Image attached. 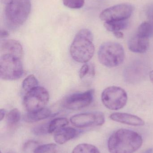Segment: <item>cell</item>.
Here are the masks:
<instances>
[{
  "label": "cell",
  "instance_id": "obj_15",
  "mask_svg": "<svg viewBox=\"0 0 153 153\" xmlns=\"http://www.w3.org/2000/svg\"><path fill=\"white\" fill-rule=\"evenodd\" d=\"M51 113L50 109L45 108L37 111L28 112L24 116V120L28 123H34L48 118L50 117Z\"/></svg>",
  "mask_w": 153,
  "mask_h": 153
},
{
  "label": "cell",
  "instance_id": "obj_25",
  "mask_svg": "<svg viewBox=\"0 0 153 153\" xmlns=\"http://www.w3.org/2000/svg\"><path fill=\"white\" fill-rule=\"evenodd\" d=\"M90 68L88 64H84L80 69L79 71V76L81 79H83L90 72Z\"/></svg>",
  "mask_w": 153,
  "mask_h": 153
},
{
  "label": "cell",
  "instance_id": "obj_28",
  "mask_svg": "<svg viewBox=\"0 0 153 153\" xmlns=\"http://www.w3.org/2000/svg\"><path fill=\"white\" fill-rule=\"evenodd\" d=\"M6 114V111L4 109H1L0 110V120L2 121V120L4 118V117Z\"/></svg>",
  "mask_w": 153,
  "mask_h": 153
},
{
  "label": "cell",
  "instance_id": "obj_22",
  "mask_svg": "<svg viewBox=\"0 0 153 153\" xmlns=\"http://www.w3.org/2000/svg\"><path fill=\"white\" fill-rule=\"evenodd\" d=\"M57 147L54 143H48L38 146L36 147L33 153H56Z\"/></svg>",
  "mask_w": 153,
  "mask_h": 153
},
{
  "label": "cell",
  "instance_id": "obj_27",
  "mask_svg": "<svg viewBox=\"0 0 153 153\" xmlns=\"http://www.w3.org/2000/svg\"><path fill=\"white\" fill-rule=\"evenodd\" d=\"M113 33L114 36L117 38L121 39L124 37V34L120 31H115V32H113Z\"/></svg>",
  "mask_w": 153,
  "mask_h": 153
},
{
  "label": "cell",
  "instance_id": "obj_13",
  "mask_svg": "<svg viewBox=\"0 0 153 153\" xmlns=\"http://www.w3.org/2000/svg\"><path fill=\"white\" fill-rule=\"evenodd\" d=\"M149 38L136 34L129 39L128 47L129 50L134 53H144L149 49Z\"/></svg>",
  "mask_w": 153,
  "mask_h": 153
},
{
  "label": "cell",
  "instance_id": "obj_11",
  "mask_svg": "<svg viewBox=\"0 0 153 153\" xmlns=\"http://www.w3.org/2000/svg\"><path fill=\"white\" fill-rule=\"evenodd\" d=\"M1 55H10L22 59L23 56V50L19 42L14 39H5L1 42Z\"/></svg>",
  "mask_w": 153,
  "mask_h": 153
},
{
  "label": "cell",
  "instance_id": "obj_20",
  "mask_svg": "<svg viewBox=\"0 0 153 153\" xmlns=\"http://www.w3.org/2000/svg\"><path fill=\"white\" fill-rule=\"evenodd\" d=\"M21 115L20 111L17 108H13L7 114L6 116V122L10 127L16 126L21 119Z\"/></svg>",
  "mask_w": 153,
  "mask_h": 153
},
{
  "label": "cell",
  "instance_id": "obj_10",
  "mask_svg": "<svg viewBox=\"0 0 153 153\" xmlns=\"http://www.w3.org/2000/svg\"><path fill=\"white\" fill-rule=\"evenodd\" d=\"M94 90H89L82 93H77L67 96L63 105L68 109L77 110L90 105L93 100Z\"/></svg>",
  "mask_w": 153,
  "mask_h": 153
},
{
  "label": "cell",
  "instance_id": "obj_7",
  "mask_svg": "<svg viewBox=\"0 0 153 153\" xmlns=\"http://www.w3.org/2000/svg\"><path fill=\"white\" fill-rule=\"evenodd\" d=\"M49 99L47 90L38 86L26 93L23 100V104L28 112H33L45 108Z\"/></svg>",
  "mask_w": 153,
  "mask_h": 153
},
{
  "label": "cell",
  "instance_id": "obj_8",
  "mask_svg": "<svg viewBox=\"0 0 153 153\" xmlns=\"http://www.w3.org/2000/svg\"><path fill=\"white\" fill-rule=\"evenodd\" d=\"M105 116L101 112H85L71 117L70 121L75 126L80 128L102 126L105 123Z\"/></svg>",
  "mask_w": 153,
  "mask_h": 153
},
{
  "label": "cell",
  "instance_id": "obj_9",
  "mask_svg": "<svg viewBox=\"0 0 153 153\" xmlns=\"http://www.w3.org/2000/svg\"><path fill=\"white\" fill-rule=\"evenodd\" d=\"M134 7L128 4H121L105 9L102 12L100 18L105 22L127 20L133 13Z\"/></svg>",
  "mask_w": 153,
  "mask_h": 153
},
{
  "label": "cell",
  "instance_id": "obj_19",
  "mask_svg": "<svg viewBox=\"0 0 153 153\" xmlns=\"http://www.w3.org/2000/svg\"><path fill=\"white\" fill-rule=\"evenodd\" d=\"M72 153H100V152L97 147L93 145L82 143L76 146Z\"/></svg>",
  "mask_w": 153,
  "mask_h": 153
},
{
  "label": "cell",
  "instance_id": "obj_5",
  "mask_svg": "<svg viewBox=\"0 0 153 153\" xmlns=\"http://www.w3.org/2000/svg\"><path fill=\"white\" fill-rule=\"evenodd\" d=\"M23 68L21 59L10 55H1L0 76L4 80L13 81L21 77Z\"/></svg>",
  "mask_w": 153,
  "mask_h": 153
},
{
  "label": "cell",
  "instance_id": "obj_30",
  "mask_svg": "<svg viewBox=\"0 0 153 153\" xmlns=\"http://www.w3.org/2000/svg\"><path fill=\"white\" fill-rule=\"evenodd\" d=\"M153 152V149H150L147 150L144 153H152Z\"/></svg>",
  "mask_w": 153,
  "mask_h": 153
},
{
  "label": "cell",
  "instance_id": "obj_6",
  "mask_svg": "<svg viewBox=\"0 0 153 153\" xmlns=\"http://www.w3.org/2000/svg\"><path fill=\"white\" fill-rule=\"evenodd\" d=\"M101 99L102 103L106 108L111 110H118L126 104L127 94L121 87L110 86L103 91Z\"/></svg>",
  "mask_w": 153,
  "mask_h": 153
},
{
  "label": "cell",
  "instance_id": "obj_1",
  "mask_svg": "<svg viewBox=\"0 0 153 153\" xmlns=\"http://www.w3.org/2000/svg\"><path fill=\"white\" fill-rule=\"evenodd\" d=\"M143 143V137L137 132L122 128L110 135L108 148L110 153H134L141 148Z\"/></svg>",
  "mask_w": 153,
  "mask_h": 153
},
{
  "label": "cell",
  "instance_id": "obj_17",
  "mask_svg": "<svg viewBox=\"0 0 153 153\" xmlns=\"http://www.w3.org/2000/svg\"><path fill=\"white\" fill-rule=\"evenodd\" d=\"M128 22L127 20L114 21L105 22L104 26L106 29L110 32L120 31L127 27Z\"/></svg>",
  "mask_w": 153,
  "mask_h": 153
},
{
  "label": "cell",
  "instance_id": "obj_26",
  "mask_svg": "<svg viewBox=\"0 0 153 153\" xmlns=\"http://www.w3.org/2000/svg\"><path fill=\"white\" fill-rule=\"evenodd\" d=\"M9 36V33L7 30L4 29H1V38H5Z\"/></svg>",
  "mask_w": 153,
  "mask_h": 153
},
{
  "label": "cell",
  "instance_id": "obj_23",
  "mask_svg": "<svg viewBox=\"0 0 153 153\" xmlns=\"http://www.w3.org/2000/svg\"><path fill=\"white\" fill-rule=\"evenodd\" d=\"M64 5L68 8L78 9L83 7L85 0H63Z\"/></svg>",
  "mask_w": 153,
  "mask_h": 153
},
{
  "label": "cell",
  "instance_id": "obj_3",
  "mask_svg": "<svg viewBox=\"0 0 153 153\" xmlns=\"http://www.w3.org/2000/svg\"><path fill=\"white\" fill-rule=\"evenodd\" d=\"M8 27L16 28L24 24L31 10L30 0H1Z\"/></svg>",
  "mask_w": 153,
  "mask_h": 153
},
{
  "label": "cell",
  "instance_id": "obj_24",
  "mask_svg": "<svg viewBox=\"0 0 153 153\" xmlns=\"http://www.w3.org/2000/svg\"><path fill=\"white\" fill-rule=\"evenodd\" d=\"M48 124L40 125L36 127V128H34L33 132L37 135L44 134L48 133Z\"/></svg>",
  "mask_w": 153,
  "mask_h": 153
},
{
  "label": "cell",
  "instance_id": "obj_4",
  "mask_svg": "<svg viewBox=\"0 0 153 153\" xmlns=\"http://www.w3.org/2000/svg\"><path fill=\"white\" fill-rule=\"evenodd\" d=\"M125 58V51L123 46L116 42H106L101 46L98 51V58L100 62L109 68L120 65Z\"/></svg>",
  "mask_w": 153,
  "mask_h": 153
},
{
  "label": "cell",
  "instance_id": "obj_21",
  "mask_svg": "<svg viewBox=\"0 0 153 153\" xmlns=\"http://www.w3.org/2000/svg\"><path fill=\"white\" fill-rule=\"evenodd\" d=\"M38 86V81L34 75H29L23 80L22 82L23 90L26 93Z\"/></svg>",
  "mask_w": 153,
  "mask_h": 153
},
{
  "label": "cell",
  "instance_id": "obj_29",
  "mask_svg": "<svg viewBox=\"0 0 153 153\" xmlns=\"http://www.w3.org/2000/svg\"><path fill=\"white\" fill-rule=\"evenodd\" d=\"M149 77L151 82L153 84V71H151L149 73Z\"/></svg>",
  "mask_w": 153,
  "mask_h": 153
},
{
  "label": "cell",
  "instance_id": "obj_12",
  "mask_svg": "<svg viewBox=\"0 0 153 153\" xmlns=\"http://www.w3.org/2000/svg\"><path fill=\"white\" fill-rule=\"evenodd\" d=\"M111 120L129 126H143L145 121L137 116L126 113H114L110 116Z\"/></svg>",
  "mask_w": 153,
  "mask_h": 153
},
{
  "label": "cell",
  "instance_id": "obj_2",
  "mask_svg": "<svg viewBox=\"0 0 153 153\" xmlns=\"http://www.w3.org/2000/svg\"><path fill=\"white\" fill-rule=\"evenodd\" d=\"M93 39L91 31L87 29L78 31L70 47V54L75 61L86 63L92 58L95 52Z\"/></svg>",
  "mask_w": 153,
  "mask_h": 153
},
{
  "label": "cell",
  "instance_id": "obj_16",
  "mask_svg": "<svg viewBox=\"0 0 153 153\" xmlns=\"http://www.w3.org/2000/svg\"><path fill=\"white\" fill-rule=\"evenodd\" d=\"M68 124L69 121L66 118L59 117L54 119L48 124V133H55L57 130L66 127Z\"/></svg>",
  "mask_w": 153,
  "mask_h": 153
},
{
  "label": "cell",
  "instance_id": "obj_14",
  "mask_svg": "<svg viewBox=\"0 0 153 153\" xmlns=\"http://www.w3.org/2000/svg\"><path fill=\"white\" fill-rule=\"evenodd\" d=\"M79 131L74 128L65 127L55 133L54 140L58 144H63L75 138L79 134Z\"/></svg>",
  "mask_w": 153,
  "mask_h": 153
},
{
  "label": "cell",
  "instance_id": "obj_18",
  "mask_svg": "<svg viewBox=\"0 0 153 153\" xmlns=\"http://www.w3.org/2000/svg\"><path fill=\"white\" fill-rule=\"evenodd\" d=\"M136 34L147 38L153 36V21L142 23L138 27Z\"/></svg>",
  "mask_w": 153,
  "mask_h": 153
}]
</instances>
